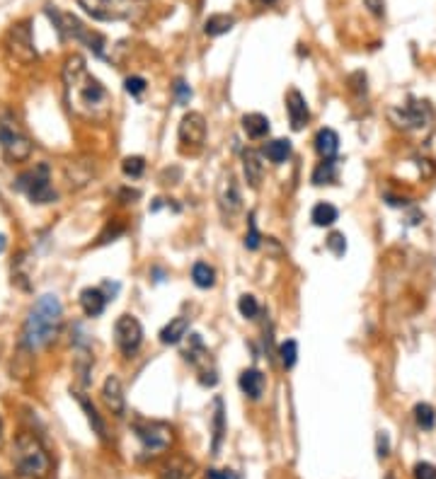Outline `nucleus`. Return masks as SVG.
I'll return each mask as SVG.
<instances>
[{"label": "nucleus", "instance_id": "4", "mask_svg": "<svg viewBox=\"0 0 436 479\" xmlns=\"http://www.w3.org/2000/svg\"><path fill=\"white\" fill-rule=\"evenodd\" d=\"M78 3L92 20L121 22L136 20L138 15H143L151 0H78Z\"/></svg>", "mask_w": 436, "mask_h": 479}, {"label": "nucleus", "instance_id": "6", "mask_svg": "<svg viewBox=\"0 0 436 479\" xmlns=\"http://www.w3.org/2000/svg\"><path fill=\"white\" fill-rule=\"evenodd\" d=\"M0 148L13 163H22L32 155V143L13 119H0Z\"/></svg>", "mask_w": 436, "mask_h": 479}, {"label": "nucleus", "instance_id": "13", "mask_svg": "<svg viewBox=\"0 0 436 479\" xmlns=\"http://www.w3.org/2000/svg\"><path fill=\"white\" fill-rule=\"evenodd\" d=\"M286 111H288V121H291L293 131H300V128H303L305 123H308V119H310L308 102H305V97L298 90H288V94H286Z\"/></svg>", "mask_w": 436, "mask_h": 479}, {"label": "nucleus", "instance_id": "24", "mask_svg": "<svg viewBox=\"0 0 436 479\" xmlns=\"http://www.w3.org/2000/svg\"><path fill=\"white\" fill-rule=\"evenodd\" d=\"M233 27H235V17L226 13L211 15L209 20L204 22V32L209 34V37H221V34L231 32Z\"/></svg>", "mask_w": 436, "mask_h": 479}, {"label": "nucleus", "instance_id": "17", "mask_svg": "<svg viewBox=\"0 0 436 479\" xmlns=\"http://www.w3.org/2000/svg\"><path fill=\"white\" fill-rule=\"evenodd\" d=\"M315 150L322 160H334L339 150V136L334 128H320L315 133Z\"/></svg>", "mask_w": 436, "mask_h": 479}, {"label": "nucleus", "instance_id": "5", "mask_svg": "<svg viewBox=\"0 0 436 479\" xmlns=\"http://www.w3.org/2000/svg\"><path fill=\"white\" fill-rule=\"evenodd\" d=\"M17 189L25 192L34 204H51V201H56V192L51 187V175L46 163L34 165L32 170H27V172L17 177Z\"/></svg>", "mask_w": 436, "mask_h": 479}, {"label": "nucleus", "instance_id": "32", "mask_svg": "<svg viewBox=\"0 0 436 479\" xmlns=\"http://www.w3.org/2000/svg\"><path fill=\"white\" fill-rule=\"evenodd\" d=\"M121 170H124V175H126V177H141L146 172V160L141 155H129L121 163Z\"/></svg>", "mask_w": 436, "mask_h": 479}, {"label": "nucleus", "instance_id": "15", "mask_svg": "<svg viewBox=\"0 0 436 479\" xmlns=\"http://www.w3.org/2000/svg\"><path fill=\"white\" fill-rule=\"evenodd\" d=\"M238 385H240V390H243V392H245L250 400H259V397H262V395H264V387H267V378L262 375V370H257V368H247V370L240 373Z\"/></svg>", "mask_w": 436, "mask_h": 479}, {"label": "nucleus", "instance_id": "12", "mask_svg": "<svg viewBox=\"0 0 436 479\" xmlns=\"http://www.w3.org/2000/svg\"><path fill=\"white\" fill-rule=\"evenodd\" d=\"M10 51H13L15 58L20 61H32L37 56V49H34V41H32V29H29V22H20L10 29V37H8Z\"/></svg>", "mask_w": 436, "mask_h": 479}, {"label": "nucleus", "instance_id": "25", "mask_svg": "<svg viewBox=\"0 0 436 479\" xmlns=\"http://www.w3.org/2000/svg\"><path fill=\"white\" fill-rule=\"evenodd\" d=\"M264 155H267L269 163L284 165L288 155H291V141H286V138L272 141V143H267V148H264Z\"/></svg>", "mask_w": 436, "mask_h": 479}, {"label": "nucleus", "instance_id": "40", "mask_svg": "<svg viewBox=\"0 0 436 479\" xmlns=\"http://www.w3.org/2000/svg\"><path fill=\"white\" fill-rule=\"evenodd\" d=\"M209 479H240V475L233 470H209Z\"/></svg>", "mask_w": 436, "mask_h": 479}, {"label": "nucleus", "instance_id": "37", "mask_svg": "<svg viewBox=\"0 0 436 479\" xmlns=\"http://www.w3.org/2000/svg\"><path fill=\"white\" fill-rule=\"evenodd\" d=\"M415 479H436V467L432 463H417Z\"/></svg>", "mask_w": 436, "mask_h": 479}, {"label": "nucleus", "instance_id": "38", "mask_svg": "<svg viewBox=\"0 0 436 479\" xmlns=\"http://www.w3.org/2000/svg\"><path fill=\"white\" fill-rule=\"evenodd\" d=\"M175 94H178V102L180 104H187L192 99V87L187 85L185 80H178V82H175Z\"/></svg>", "mask_w": 436, "mask_h": 479}, {"label": "nucleus", "instance_id": "11", "mask_svg": "<svg viewBox=\"0 0 436 479\" xmlns=\"http://www.w3.org/2000/svg\"><path fill=\"white\" fill-rule=\"evenodd\" d=\"M206 131H209V128H206L204 114H199V111H190V114H185L180 121V143L185 148H194V150H199L206 141Z\"/></svg>", "mask_w": 436, "mask_h": 479}, {"label": "nucleus", "instance_id": "9", "mask_svg": "<svg viewBox=\"0 0 436 479\" xmlns=\"http://www.w3.org/2000/svg\"><path fill=\"white\" fill-rule=\"evenodd\" d=\"M133 434L141 441L146 453H163L173 443V429L160 422H138L133 424Z\"/></svg>", "mask_w": 436, "mask_h": 479}, {"label": "nucleus", "instance_id": "28", "mask_svg": "<svg viewBox=\"0 0 436 479\" xmlns=\"http://www.w3.org/2000/svg\"><path fill=\"white\" fill-rule=\"evenodd\" d=\"M78 400H80V407L85 409V414H87V419H90V424H92V429H95V434L99 436V439H107V429H104V422L99 419V414H97V409H95V404H92L90 400L87 397H82V395H78Z\"/></svg>", "mask_w": 436, "mask_h": 479}, {"label": "nucleus", "instance_id": "7", "mask_svg": "<svg viewBox=\"0 0 436 479\" xmlns=\"http://www.w3.org/2000/svg\"><path fill=\"white\" fill-rule=\"evenodd\" d=\"M114 341L116 348L121 351V356L131 358L138 353L141 344H143V327L133 315H121L114 324Z\"/></svg>", "mask_w": 436, "mask_h": 479}, {"label": "nucleus", "instance_id": "26", "mask_svg": "<svg viewBox=\"0 0 436 479\" xmlns=\"http://www.w3.org/2000/svg\"><path fill=\"white\" fill-rule=\"evenodd\" d=\"M192 281L199 288H214L216 286V271L214 266H209L206 262H197L192 266Z\"/></svg>", "mask_w": 436, "mask_h": 479}, {"label": "nucleus", "instance_id": "22", "mask_svg": "<svg viewBox=\"0 0 436 479\" xmlns=\"http://www.w3.org/2000/svg\"><path fill=\"white\" fill-rule=\"evenodd\" d=\"M194 465L185 458H173L160 467V479H187L192 477Z\"/></svg>", "mask_w": 436, "mask_h": 479}, {"label": "nucleus", "instance_id": "23", "mask_svg": "<svg viewBox=\"0 0 436 479\" xmlns=\"http://www.w3.org/2000/svg\"><path fill=\"white\" fill-rule=\"evenodd\" d=\"M243 167H245V177H247V182H250V187L257 189L259 182H262L264 167H262V163H259V155L255 150H245L243 153Z\"/></svg>", "mask_w": 436, "mask_h": 479}, {"label": "nucleus", "instance_id": "27", "mask_svg": "<svg viewBox=\"0 0 436 479\" xmlns=\"http://www.w3.org/2000/svg\"><path fill=\"white\" fill-rule=\"evenodd\" d=\"M223 414H226L223 412V402H221V397H216V402H214V446H211L214 455H218L223 434H226V417H223Z\"/></svg>", "mask_w": 436, "mask_h": 479}, {"label": "nucleus", "instance_id": "34", "mask_svg": "<svg viewBox=\"0 0 436 479\" xmlns=\"http://www.w3.org/2000/svg\"><path fill=\"white\" fill-rule=\"evenodd\" d=\"M247 235H245V247L247 250H257L259 242H262V235H259L257 230V223H255V213H250V218H247Z\"/></svg>", "mask_w": 436, "mask_h": 479}, {"label": "nucleus", "instance_id": "2", "mask_svg": "<svg viewBox=\"0 0 436 479\" xmlns=\"http://www.w3.org/2000/svg\"><path fill=\"white\" fill-rule=\"evenodd\" d=\"M63 307L58 295L44 293L32 305L29 315L25 319V329H22V341L29 351H39V348L49 346L56 339L58 327H61Z\"/></svg>", "mask_w": 436, "mask_h": 479}, {"label": "nucleus", "instance_id": "41", "mask_svg": "<svg viewBox=\"0 0 436 479\" xmlns=\"http://www.w3.org/2000/svg\"><path fill=\"white\" fill-rule=\"evenodd\" d=\"M388 451H391V441H388V434H378V455L386 458Z\"/></svg>", "mask_w": 436, "mask_h": 479}, {"label": "nucleus", "instance_id": "20", "mask_svg": "<svg viewBox=\"0 0 436 479\" xmlns=\"http://www.w3.org/2000/svg\"><path fill=\"white\" fill-rule=\"evenodd\" d=\"M243 128L245 133L250 136V138H264V136L269 133V119L264 114H259V111H252V114H245L243 116Z\"/></svg>", "mask_w": 436, "mask_h": 479}, {"label": "nucleus", "instance_id": "42", "mask_svg": "<svg viewBox=\"0 0 436 479\" xmlns=\"http://www.w3.org/2000/svg\"><path fill=\"white\" fill-rule=\"evenodd\" d=\"M257 3H264V5H272L274 0H257Z\"/></svg>", "mask_w": 436, "mask_h": 479}, {"label": "nucleus", "instance_id": "16", "mask_svg": "<svg viewBox=\"0 0 436 479\" xmlns=\"http://www.w3.org/2000/svg\"><path fill=\"white\" fill-rule=\"evenodd\" d=\"M107 303H109V298L104 295L102 288H85V291L80 293V305H82V312H85L87 317L102 315Z\"/></svg>", "mask_w": 436, "mask_h": 479}, {"label": "nucleus", "instance_id": "35", "mask_svg": "<svg viewBox=\"0 0 436 479\" xmlns=\"http://www.w3.org/2000/svg\"><path fill=\"white\" fill-rule=\"evenodd\" d=\"M327 250L334 254V257H344L347 252V238L342 233H332L327 238Z\"/></svg>", "mask_w": 436, "mask_h": 479}, {"label": "nucleus", "instance_id": "31", "mask_svg": "<svg viewBox=\"0 0 436 479\" xmlns=\"http://www.w3.org/2000/svg\"><path fill=\"white\" fill-rule=\"evenodd\" d=\"M279 356H281V365L286 370H291L298 360V341L296 339H286L284 344L279 346Z\"/></svg>", "mask_w": 436, "mask_h": 479}, {"label": "nucleus", "instance_id": "36", "mask_svg": "<svg viewBox=\"0 0 436 479\" xmlns=\"http://www.w3.org/2000/svg\"><path fill=\"white\" fill-rule=\"evenodd\" d=\"M124 87H126V92H129V94L138 97V94L146 90V80L141 78V75H131V78H126V82H124Z\"/></svg>", "mask_w": 436, "mask_h": 479}, {"label": "nucleus", "instance_id": "30", "mask_svg": "<svg viewBox=\"0 0 436 479\" xmlns=\"http://www.w3.org/2000/svg\"><path fill=\"white\" fill-rule=\"evenodd\" d=\"M334 180H337V165H334V160H322L313 172V182L315 185H329Z\"/></svg>", "mask_w": 436, "mask_h": 479}, {"label": "nucleus", "instance_id": "1", "mask_svg": "<svg viewBox=\"0 0 436 479\" xmlns=\"http://www.w3.org/2000/svg\"><path fill=\"white\" fill-rule=\"evenodd\" d=\"M68 106L87 121H104L111 111V97L107 87L87 70L82 56H68L63 66Z\"/></svg>", "mask_w": 436, "mask_h": 479}, {"label": "nucleus", "instance_id": "19", "mask_svg": "<svg viewBox=\"0 0 436 479\" xmlns=\"http://www.w3.org/2000/svg\"><path fill=\"white\" fill-rule=\"evenodd\" d=\"M218 201H221V209H223V213L228 211V216H233V213L240 209V194H238V187H235V180H233L231 175H228L226 185L221 187V194H218Z\"/></svg>", "mask_w": 436, "mask_h": 479}, {"label": "nucleus", "instance_id": "21", "mask_svg": "<svg viewBox=\"0 0 436 479\" xmlns=\"http://www.w3.org/2000/svg\"><path fill=\"white\" fill-rule=\"evenodd\" d=\"M339 218V211L334 209L332 204H327V201H320V204L313 206V211H310V221L315 223L317 228H329L334 226Z\"/></svg>", "mask_w": 436, "mask_h": 479}, {"label": "nucleus", "instance_id": "43", "mask_svg": "<svg viewBox=\"0 0 436 479\" xmlns=\"http://www.w3.org/2000/svg\"><path fill=\"white\" fill-rule=\"evenodd\" d=\"M3 247H5V238L0 235V250H3Z\"/></svg>", "mask_w": 436, "mask_h": 479}, {"label": "nucleus", "instance_id": "44", "mask_svg": "<svg viewBox=\"0 0 436 479\" xmlns=\"http://www.w3.org/2000/svg\"><path fill=\"white\" fill-rule=\"evenodd\" d=\"M0 436H3V422H0Z\"/></svg>", "mask_w": 436, "mask_h": 479}, {"label": "nucleus", "instance_id": "8", "mask_svg": "<svg viewBox=\"0 0 436 479\" xmlns=\"http://www.w3.org/2000/svg\"><path fill=\"white\" fill-rule=\"evenodd\" d=\"M46 13H49L51 20H56V29L63 34V37H73L78 41H85V44L97 53V56H104V41H102V37L87 32V29L82 27L73 15H63V13H58V10H51V8L46 10Z\"/></svg>", "mask_w": 436, "mask_h": 479}, {"label": "nucleus", "instance_id": "3", "mask_svg": "<svg viewBox=\"0 0 436 479\" xmlns=\"http://www.w3.org/2000/svg\"><path fill=\"white\" fill-rule=\"evenodd\" d=\"M13 465L22 479H44L51 472V455L32 434H20L13 446Z\"/></svg>", "mask_w": 436, "mask_h": 479}, {"label": "nucleus", "instance_id": "39", "mask_svg": "<svg viewBox=\"0 0 436 479\" xmlns=\"http://www.w3.org/2000/svg\"><path fill=\"white\" fill-rule=\"evenodd\" d=\"M364 5L369 8V13L374 17H383L386 15V3L383 0H364Z\"/></svg>", "mask_w": 436, "mask_h": 479}, {"label": "nucleus", "instance_id": "14", "mask_svg": "<svg viewBox=\"0 0 436 479\" xmlns=\"http://www.w3.org/2000/svg\"><path fill=\"white\" fill-rule=\"evenodd\" d=\"M102 397H104V404L109 407V412L114 414V417H124V409H126V400H124L121 382H119V378H116V375H109L107 380H104Z\"/></svg>", "mask_w": 436, "mask_h": 479}, {"label": "nucleus", "instance_id": "29", "mask_svg": "<svg viewBox=\"0 0 436 479\" xmlns=\"http://www.w3.org/2000/svg\"><path fill=\"white\" fill-rule=\"evenodd\" d=\"M415 422L420 426L422 431H432L434 424H436V412L432 404H427V402H422V404L415 407Z\"/></svg>", "mask_w": 436, "mask_h": 479}, {"label": "nucleus", "instance_id": "10", "mask_svg": "<svg viewBox=\"0 0 436 479\" xmlns=\"http://www.w3.org/2000/svg\"><path fill=\"white\" fill-rule=\"evenodd\" d=\"M388 116L398 128H422L432 121V109H429L427 102H412L388 109Z\"/></svg>", "mask_w": 436, "mask_h": 479}, {"label": "nucleus", "instance_id": "33", "mask_svg": "<svg viewBox=\"0 0 436 479\" xmlns=\"http://www.w3.org/2000/svg\"><path fill=\"white\" fill-rule=\"evenodd\" d=\"M238 310H240V315H243V317L255 319V317L259 315V303H257V298H255V295H240V300H238Z\"/></svg>", "mask_w": 436, "mask_h": 479}, {"label": "nucleus", "instance_id": "18", "mask_svg": "<svg viewBox=\"0 0 436 479\" xmlns=\"http://www.w3.org/2000/svg\"><path fill=\"white\" fill-rule=\"evenodd\" d=\"M187 332H190V319H187V317H175V319H170V322L163 327L160 341L165 346H175V344H180V341L185 339Z\"/></svg>", "mask_w": 436, "mask_h": 479}]
</instances>
